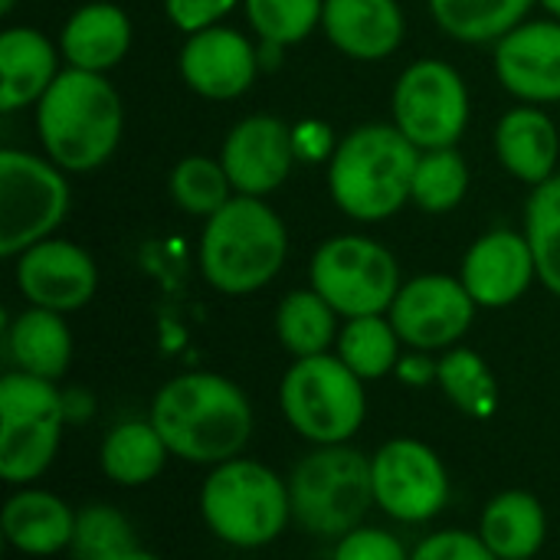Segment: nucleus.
Instances as JSON below:
<instances>
[{"label": "nucleus", "mask_w": 560, "mask_h": 560, "mask_svg": "<svg viewBox=\"0 0 560 560\" xmlns=\"http://www.w3.org/2000/svg\"><path fill=\"white\" fill-rule=\"evenodd\" d=\"M292 518L315 538H345L374 505L371 459L348 446H315L289 479Z\"/></svg>", "instance_id": "obj_6"}, {"label": "nucleus", "mask_w": 560, "mask_h": 560, "mask_svg": "<svg viewBox=\"0 0 560 560\" xmlns=\"http://www.w3.org/2000/svg\"><path fill=\"white\" fill-rule=\"evenodd\" d=\"M167 456L171 450L151 420H125L112 427V433L105 436L98 463L112 482L135 489V486H148L151 479H158L164 472Z\"/></svg>", "instance_id": "obj_26"}, {"label": "nucleus", "mask_w": 560, "mask_h": 560, "mask_svg": "<svg viewBox=\"0 0 560 560\" xmlns=\"http://www.w3.org/2000/svg\"><path fill=\"white\" fill-rule=\"evenodd\" d=\"M335 560H410V555L390 532L361 525L351 535L338 538Z\"/></svg>", "instance_id": "obj_37"}, {"label": "nucleus", "mask_w": 560, "mask_h": 560, "mask_svg": "<svg viewBox=\"0 0 560 560\" xmlns=\"http://www.w3.org/2000/svg\"><path fill=\"white\" fill-rule=\"evenodd\" d=\"M495 151L512 177L538 187L548 177H555L560 151L558 128L551 115L535 105L512 108L502 115L495 128Z\"/></svg>", "instance_id": "obj_23"}, {"label": "nucleus", "mask_w": 560, "mask_h": 560, "mask_svg": "<svg viewBox=\"0 0 560 560\" xmlns=\"http://www.w3.org/2000/svg\"><path fill=\"white\" fill-rule=\"evenodd\" d=\"M436 381L443 387V394L466 413L476 420L492 417L495 404H499V384L489 371V364L469 351V348H453L443 354V361L436 364Z\"/></svg>", "instance_id": "obj_30"}, {"label": "nucleus", "mask_w": 560, "mask_h": 560, "mask_svg": "<svg viewBox=\"0 0 560 560\" xmlns=\"http://www.w3.org/2000/svg\"><path fill=\"white\" fill-rule=\"evenodd\" d=\"M541 3H545V10H548L555 20H560V0H541Z\"/></svg>", "instance_id": "obj_41"}, {"label": "nucleus", "mask_w": 560, "mask_h": 560, "mask_svg": "<svg viewBox=\"0 0 560 560\" xmlns=\"http://www.w3.org/2000/svg\"><path fill=\"white\" fill-rule=\"evenodd\" d=\"M312 289L345 318L387 315L400 292L394 253L368 236L325 240L308 266Z\"/></svg>", "instance_id": "obj_9"}, {"label": "nucleus", "mask_w": 560, "mask_h": 560, "mask_svg": "<svg viewBox=\"0 0 560 560\" xmlns=\"http://www.w3.org/2000/svg\"><path fill=\"white\" fill-rule=\"evenodd\" d=\"M69 184L62 167L30 151H0V256L16 259L52 236L66 220Z\"/></svg>", "instance_id": "obj_10"}, {"label": "nucleus", "mask_w": 560, "mask_h": 560, "mask_svg": "<svg viewBox=\"0 0 560 560\" xmlns=\"http://www.w3.org/2000/svg\"><path fill=\"white\" fill-rule=\"evenodd\" d=\"M279 407L302 440L315 446H338L364 427L368 394L364 381L338 354H315L295 358L285 371L279 384Z\"/></svg>", "instance_id": "obj_7"}, {"label": "nucleus", "mask_w": 560, "mask_h": 560, "mask_svg": "<svg viewBox=\"0 0 560 560\" xmlns=\"http://www.w3.org/2000/svg\"><path fill=\"white\" fill-rule=\"evenodd\" d=\"M16 289L36 308L75 312L82 308L98 285V269L92 256L69 240H43L16 256Z\"/></svg>", "instance_id": "obj_15"}, {"label": "nucleus", "mask_w": 560, "mask_h": 560, "mask_svg": "<svg viewBox=\"0 0 560 560\" xmlns=\"http://www.w3.org/2000/svg\"><path fill=\"white\" fill-rule=\"evenodd\" d=\"M417 161L420 148L397 125H361L331 154V200L351 220L381 223L410 200Z\"/></svg>", "instance_id": "obj_3"}, {"label": "nucleus", "mask_w": 560, "mask_h": 560, "mask_svg": "<svg viewBox=\"0 0 560 560\" xmlns=\"http://www.w3.org/2000/svg\"><path fill=\"white\" fill-rule=\"evenodd\" d=\"M394 125L420 148H456L469 125V89L443 59L407 66L394 85Z\"/></svg>", "instance_id": "obj_11"}, {"label": "nucleus", "mask_w": 560, "mask_h": 560, "mask_svg": "<svg viewBox=\"0 0 560 560\" xmlns=\"http://www.w3.org/2000/svg\"><path fill=\"white\" fill-rule=\"evenodd\" d=\"M292 141H295V158L302 161H322V158H331L338 141L331 135L328 125L322 121H302L292 128Z\"/></svg>", "instance_id": "obj_39"}, {"label": "nucleus", "mask_w": 560, "mask_h": 560, "mask_svg": "<svg viewBox=\"0 0 560 560\" xmlns=\"http://www.w3.org/2000/svg\"><path fill=\"white\" fill-rule=\"evenodd\" d=\"M148 420L167 443L171 456L194 466L236 459L253 433V407L246 394L233 381L207 371L167 381L158 390Z\"/></svg>", "instance_id": "obj_1"}, {"label": "nucleus", "mask_w": 560, "mask_h": 560, "mask_svg": "<svg viewBox=\"0 0 560 560\" xmlns=\"http://www.w3.org/2000/svg\"><path fill=\"white\" fill-rule=\"evenodd\" d=\"M230 190H233V184H230L223 164L213 158L194 154V158H184L171 171V197L190 217L210 220L220 207H226L233 200Z\"/></svg>", "instance_id": "obj_33"}, {"label": "nucleus", "mask_w": 560, "mask_h": 560, "mask_svg": "<svg viewBox=\"0 0 560 560\" xmlns=\"http://www.w3.org/2000/svg\"><path fill=\"white\" fill-rule=\"evenodd\" d=\"M459 279L482 308H505L518 302L538 279L528 236L515 230H492L479 236L463 259Z\"/></svg>", "instance_id": "obj_17"}, {"label": "nucleus", "mask_w": 560, "mask_h": 560, "mask_svg": "<svg viewBox=\"0 0 560 560\" xmlns=\"http://www.w3.org/2000/svg\"><path fill=\"white\" fill-rule=\"evenodd\" d=\"M7 351L16 371L59 381L72 361V335L59 312L49 308H26L13 318L7 331Z\"/></svg>", "instance_id": "obj_25"}, {"label": "nucleus", "mask_w": 560, "mask_h": 560, "mask_svg": "<svg viewBox=\"0 0 560 560\" xmlns=\"http://www.w3.org/2000/svg\"><path fill=\"white\" fill-rule=\"evenodd\" d=\"M184 82L213 102L240 98L259 75V49L230 26H207L190 33L180 49Z\"/></svg>", "instance_id": "obj_16"}, {"label": "nucleus", "mask_w": 560, "mask_h": 560, "mask_svg": "<svg viewBox=\"0 0 560 560\" xmlns=\"http://www.w3.org/2000/svg\"><path fill=\"white\" fill-rule=\"evenodd\" d=\"M66 400L56 381L10 371L0 381V476L10 486L39 479L62 440Z\"/></svg>", "instance_id": "obj_8"}, {"label": "nucleus", "mask_w": 560, "mask_h": 560, "mask_svg": "<svg viewBox=\"0 0 560 560\" xmlns=\"http://www.w3.org/2000/svg\"><path fill=\"white\" fill-rule=\"evenodd\" d=\"M131 49V20L121 7L95 0L79 7L59 36V52L72 69L85 72H108L118 66Z\"/></svg>", "instance_id": "obj_22"}, {"label": "nucleus", "mask_w": 560, "mask_h": 560, "mask_svg": "<svg viewBox=\"0 0 560 560\" xmlns=\"http://www.w3.org/2000/svg\"><path fill=\"white\" fill-rule=\"evenodd\" d=\"M135 548V528L118 509L89 505L75 515V535L69 545L72 560H121Z\"/></svg>", "instance_id": "obj_34"}, {"label": "nucleus", "mask_w": 560, "mask_h": 560, "mask_svg": "<svg viewBox=\"0 0 560 560\" xmlns=\"http://www.w3.org/2000/svg\"><path fill=\"white\" fill-rule=\"evenodd\" d=\"M322 26L351 59L377 62L404 43V10L397 0H325Z\"/></svg>", "instance_id": "obj_19"}, {"label": "nucleus", "mask_w": 560, "mask_h": 560, "mask_svg": "<svg viewBox=\"0 0 560 560\" xmlns=\"http://www.w3.org/2000/svg\"><path fill=\"white\" fill-rule=\"evenodd\" d=\"M476 308L479 305L466 292L463 279L430 272L400 285L387 318L404 345L417 351H443L472 328Z\"/></svg>", "instance_id": "obj_13"}, {"label": "nucleus", "mask_w": 560, "mask_h": 560, "mask_svg": "<svg viewBox=\"0 0 560 560\" xmlns=\"http://www.w3.org/2000/svg\"><path fill=\"white\" fill-rule=\"evenodd\" d=\"M535 0H430V13L443 33L463 43H499L525 23Z\"/></svg>", "instance_id": "obj_27"}, {"label": "nucleus", "mask_w": 560, "mask_h": 560, "mask_svg": "<svg viewBox=\"0 0 560 560\" xmlns=\"http://www.w3.org/2000/svg\"><path fill=\"white\" fill-rule=\"evenodd\" d=\"M249 26L269 46L302 43L325 13V0H243Z\"/></svg>", "instance_id": "obj_35"}, {"label": "nucleus", "mask_w": 560, "mask_h": 560, "mask_svg": "<svg viewBox=\"0 0 560 560\" xmlns=\"http://www.w3.org/2000/svg\"><path fill=\"white\" fill-rule=\"evenodd\" d=\"M525 236L535 253L538 279L560 295V174L532 190L525 207Z\"/></svg>", "instance_id": "obj_32"}, {"label": "nucleus", "mask_w": 560, "mask_h": 560, "mask_svg": "<svg viewBox=\"0 0 560 560\" xmlns=\"http://www.w3.org/2000/svg\"><path fill=\"white\" fill-rule=\"evenodd\" d=\"M495 72L522 102H560V20H535L505 33L495 46Z\"/></svg>", "instance_id": "obj_18"}, {"label": "nucleus", "mask_w": 560, "mask_h": 560, "mask_svg": "<svg viewBox=\"0 0 560 560\" xmlns=\"http://www.w3.org/2000/svg\"><path fill=\"white\" fill-rule=\"evenodd\" d=\"M240 0H164L167 20L184 33H200L217 26Z\"/></svg>", "instance_id": "obj_38"}, {"label": "nucleus", "mask_w": 560, "mask_h": 560, "mask_svg": "<svg viewBox=\"0 0 560 560\" xmlns=\"http://www.w3.org/2000/svg\"><path fill=\"white\" fill-rule=\"evenodd\" d=\"M410 560H499V558L489 551V545L482 541V535L450 528V532H436V535L423 538V541L417 545V551L410 555Z\"/></svg>", "instance_id": "obj_36"}, {"label": "nucleus", "mask_w": 560, "mask_h": 560, "mask_svg": "<svg viewBox=\"0 0 560 560\" xmlns=\"http://www.w3.org/2000/svg\"><path fill=\"white\" fill-rule=\"evenodd\" d=\"M469 190V164L456 148L420 151L410 200L427 213H450Z\"/></svg>", "instance_id": "obj_31"}, {"label": "nucleus", "mask_w": 560, "mask_h": 560, "mask_svg": "<svg viewBox=\"0 0 560 560\" xmlns=\"http://www.w3.org/2000/svg\"><path fill=\"white\" fill-rule=\"evenodd\" d=\"M3 538L13 551L30 558H49L72 545L75 512L46 489H20L0 512Z\"/></svg>", "instance_id": "obj_21"}, {"label": "nucleus", "mask_w": 560, "mask_h": 560, "mask_svg": "<svg viewBox=\"0 0 560 560\" xmlns=\"http://www.w3.org/2000/svg\"><path fill=\"white\" fill-rule=\"evenodd\" d=\"M59 79V49L33 26H10L0 36V112L36 105Z\"/></svg>", "instance_id": "obj_20"}, {"label": "nucleus", "mask_w": 560, "mask_h": 560, "mask_svg": "<svg viewBox=\"0 0 560 560\" xmlns=\"http://www.w3.org/2000/svg\"><path fill=\"white\" fill-rule=\"evenodd\" d=\"M220 164L243 197H266L279 190L295 164L292 128L276 115H249L223 141Z\"/></svg>", "instance_id": "obj_14"}, {"label": "nucleus", "mask_w": 560, "mask_h": 560, "mask_svg": "<svg viewBox=\"0 0 560 560\" xmlns=\"http://www.w3.org/2000/svg\"><path fill=\"white\" fill-rule=\"evenodd\" d=\"M121 560H158V558H154L151 551H144V548L138 545L135 551H128V555H125V558H121Z\"/></svg>", "instance_id": "obj_40"}, {"label": "nucleus", "mask_w": 560, "mask_h": 560, "mask_svg": "<svg viewBox=\"0 0 560 560\" xmlns=\"http://www.w3.org/2000/svg\"><path fill=\"white\" fill-rule=\"evenodd\" d=\"M121 98L102 72L69 66L36 102L39 141L62 171L102 167L121 141Z\"/></svg>", "instance_id": "obj_2"}, {"label": "nucleus", "mask_w": 560, "mask_h": 560, "mask_svg": "<svg viewBox=\"0 0 560 560\" xmlns=\"http://www.w3.org/2000/svg\"><path fill=\"white\" fill-rule=\"evenodd\" d=\"M479 535L499 560H532L548 538L545 505L522 489L502 492L486 505Z\"/></svg>", "instance_id": "obj_24"}, {"label": "nucleus", "mask_w": 560, "mask_h": 560, "mask_svg": "<svg viewBox=\"0 0 560 560\" xmlns=\"http://www.w3.org/2000/svg\"><path fill=\"white\" fill-rule=\"evenodd\" d=\"M289 256V230L262 197L236 194L200 236V272L223 295H249L269 285Z\"/></svg>", "instance_id": "obj_4"}, {"label": "nucleus", "mask_w": 560, "mask_h": 560, "mask_svg": "<svg viewBox=\"0 0 560 560\" xmlns=\"http://www.w3.org/2000/svg\"><path fill=\"white\" fill-rule=\"evenodd\" d=\"M338 358L361 381H381L400 364V335L384 315L348 318L338 335Z\"/></svg>", "instance_id": "obj_29"}, {"label": "nucleus", "mask_w": 560, "mask_h": 560, "mask_svg": "<svg viewBox=\"0 0 560 560\" xmlns=\"http://www.w3.org/2000/svg\"><path fill=\"white\" fill-rule=\"evenodd\" d=\"M374 505L394 522L420 525L436 518L450 502L443 459L420 440H390L371 456Z\"/></svg>", "instance_id": "obj_12"}, {"label": "nucleus", "mask_w": 560, "mask_h": 560, "mask_svg": "<svg viewBox=\"0 0 560 560\" xmlns=\"http://www.w3.org/2000/svg\"><path fill=\"white\" fill-rule=\"evenodd\" d=\"M276 335L282 348L295 358L328 354V348L338 345V335H341L338 312L315 289L289 292L276 312Z\"/></svg>", "instance_id": "obj_28"}, {"label": "nucleus", "mask_w": 560, "mask_h": 560, "mask_svg": "<svg viewBox=\"0 0 560 560\" xmlns=\"http://www.w3.org/2000/svg\"><path fill=\"white\" fill-rule=\"evenodd\" d=\"M200 515L223 545L240 551L266 548L292 518L289 482L256 459H226L203 479Z\"/></svg>", "instance_id": "obj_5"}]
</instances>
